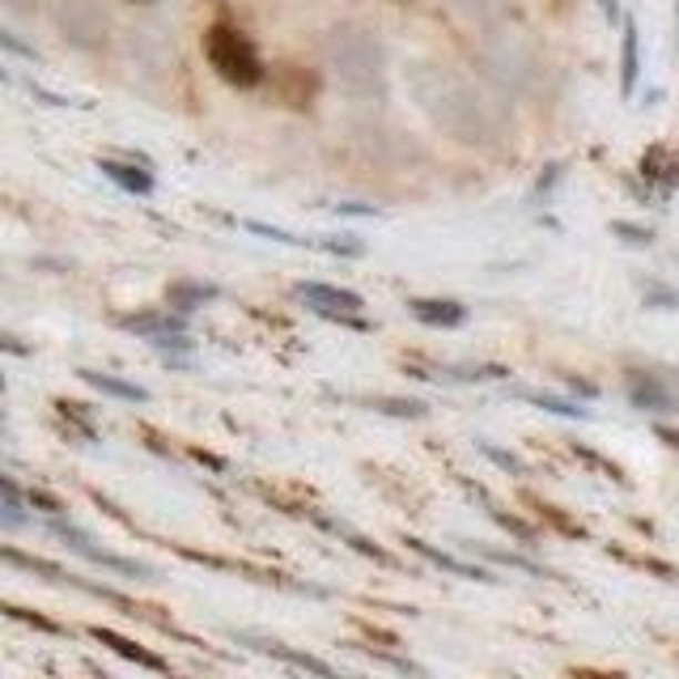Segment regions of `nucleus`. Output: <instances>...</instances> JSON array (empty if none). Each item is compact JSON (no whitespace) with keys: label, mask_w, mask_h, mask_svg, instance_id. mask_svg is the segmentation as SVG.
<instances>
[{"label":"nucleus","mask_w":679,"mask_h":679,"mask_svg":"<svg viewBox=\"0 0 679 679\" xmlns=\"http://www.w3.org/2000/svg\"><path fill=\"white\" fill-rule=\"evenodd\" d=\"M243 646H251V650H260V655H272L281 658V662H290V667H297V671H315V676H336V667L332 662H323V658L315 655H302V650H290L285 641H267V637H246V632H234Z\"/></svg>","instance_id":"nucleus-11"},{"label":"nucleus","mask_w":679,"mask_h":679,"mask_svg":"<svg viewBox=\"0 0 679 679\" xmlns=\"http://www.w3.org/2000/svg\"><path fill=\"white\" fill-rule=\"evenodd\" d=\"M293 297L315 311L318 318H332L340 327H353V332H369L374 323L362 315L365 311V297L353 290H340V285H323V281H297L293 285Z\"/></svg>","instance_id":"nucleus-4"},{"label":"nucleus","mask_w":679,"mask_h":679,"mask_svg":"<svg viewBox=\"0 0 679 679\" xmlns=\"http://www.w3.org/2000/svg\"><path fill=\"white\" fill-rule=\"evenodd\" d=\"M463 13H476V18H485V13H497L506 0H455Z\"/></svg>","instance_id":"nucleus-33"},{"label":"nucleus","mask_w":679,"mask_h":679,"mask_svg":"<svg viewBox=\"0 0 679 679\" xmlns=\"http://www.w3.org/2000/svg\"><path fill=\"white\" fill-rule=\"evenodd\" d=\"M467 553H480L485 560H497V565H509V569H523V574H531V578H557V574H548L544 565H535L531 557H518V553H506V548H488V544H459Z\"/></svg>","instance_id":"nucleus-18"},{"label":"nucleus","mask_w":679,"mask_h":679,"mask_svg":"<svg viewBox=\"0 0 679 679\" xmlns=\"http://www.w3.org/2000/svg\"><path fill=\"white\" fill-rule=\"evenodd\" d=\"M599 9H604L607 26H620V22H625V13H620V0H599Z\"/></svg>","instance_id":"nucleus-34"},{"label":"nucleus","mask_w":679,"mask_h":679,"mask_svg":"<svg viewBox=\"0 0 679 679\" xmlns=\"http://www.w3.org/2000/svg\"><path fill=\"white\" fill-rule=\"evenodd\" d=\"M318 527H327V531H332V535H340V539H348V544H353V548H357L362 557H374V560H378V565H395V557H391V553H383V548H378L374 539H365V535H357V531H353V527H344V523H336V518H327V514H318Z\"/></svg>","instance_id":"nucleus-20"},{"label":"nucleus","mask_w":679,"mask_h":679,"mask_svg":"<svg viewBox=\"0 0 679 679\" xmlns=\"http://www.w3.org/2000/svg\"><path fill=\"white\" fill-rule=\"evenodd\" d=\"M574 455H578V459H582V463H590L595 472H604V476H611L616 485H625L620 467H616V463H611V459H604V455H595V450H586V446H578V442H574Z\"/></svg>","instance_id":"nucleus-29"},{"label":"nucleus","mask_w":679,"mask_h":679,"mask_svg":"<svg viewBox=\"0 0 679 679\" xmlns=\"http://www.w3.org/2000/svg\"><path fill=\"white\" fill-rule=\"evenodd\" d=\"M327 64L340 90L353 102H383L387 98V55L383 43L362 26H336L327 34Z\"/></svg>","instance_id":"nucleus-2"},{"label":"nucleus","mask_w":679,"mask_h":679,"mask_svg":"<svg viewBox=\"0 0 679 679\" xmlns=\"http://www.w3.org/2000/svg\"><path fill=\"white\" fill-rule=\"evenodd\" d=\"M676 30H679V0H676Z\"/></svg>","instance_id":"nucleus-38"},{"label":"nucleus","mask_w":679,"mask_h":679,"mask_svg":"<svg viewBox=\"0 0 679 679\" xmlns=\"http://www.w3.org/2000/svg\"><path fill=\"white\" fill-rule=\"evenodd\" d=\"M115 323H120L123 332H136L141 340H158L166 336V332H188V315L174 311V306H166V311H141V315H120Z\"/></svg>","instance_id":"nucleus-10"},{"label":"nucleus","mask_w":679,"mask_h":679,"mask_svg":"<svg viewBox=\"0 0 679 679\" xmlns=\"http://www.w3.org/2000/svg\"><path fill=\"white\" fill-rule=\"evenodd\" d=\"M0 39H4V48H9V51H22V55H30V60H39V51H34V48H22V43H18V34H13V30H4V34H0Z\"/></svg>","instance_id":"nucleus-36"},{"label":"nucleus","mask_w":679,"mask_h":679,"mask_svg":"<svg viewBox=\"0 0 679 679\" xmlns=\"http://www.w3.org/2000/svg\"><path fill=\"white\" fill-rule=\"evenodd\" d=\"M655 437L662 442V446H671V450H679V429H671V425H655Z\"/></svg>","instance_id":"nucleus-35"},{"label":"nucleus","mask_w":679,"mask_h":679,"mask_svg":"<svg viewBox=\"0 0 679 679\" xmlns=\"http://www.w3.org/2000/svg\"><path fill=\"white\" fill-rule=\"evenodd\" d=\"M450 378H459V383H497V378H509L506 365H459Z\"/></svg>","instance_id":"nucleus-24"},{"label":"nucleus","mask_w":679,"mask_h":679,"mask_svg":"<svg viewBox=\"0 0 679 679\" xmlns=\"http://www.w3.org/2000/svg\"><path fill=\"white\" fill-rule=\"evenodd\" d=\"M81 374V383H90L94 391L102 395H111V399H123V404H149V391L136 387V383H123L115 374H102V369H77Z\"/></svg>","instance_id":"nucleus-16"},{"label":"nucleus","mask_w":679,"mask_h":679,"mask_svg":"<svg viewBox=\"0 0 679 679\" xmlns=\"http://www.w3.org/2000/svg\"><path fill=\"white\" fill-rule=\"evenodd\" d=\"M625 395H629V404L637 413H650V416L679 413V399L667 391V383L655 378V374H646V369H629L625 374Z\"/></svg>","instance_id":"nucleus-6"},{"label":"nucleus","mask_w":679,"mask_h":679,"mask_svg":"<svg viewBox=\"0 0 679 679\" xmlns=\"http://www.w3.org/2000/svg\"><path fill=\"white\" fill-rule=\"evenodd\" d=\"M365 404H369L374 413L399 416V420H425V416H429V404H420V399H399V395H369Z\"/></svg>","instance_id":"nucleus-21"},{"label":"nucleus","mask_w":679,"mask_h":679,"mask_svg":"<svg viewBox=\"0 0 679 679\" xmlns=\"http://www.w3.org/2000/svg\"><path fill=\"white\" fill-rule=\"evenodd\" d=\"M48 531L55 535V539H64V544L73 548L77 557L94 560V565H102V569H115V574L132 578V582H158V569H153V565H145V560H132V557H120V553H107V548H98L94 535L81 531L77 523H64V514H55V518H51Z\"/></svg>","instance_id":"nucleus-5"},{"label":"nucleus","mask_w":679,"mask_h":679,"mask_svg":"<svg viewBox=\"0 0 679 679\" xmlns=\"http://www.w3.org/2000/svg\"><path fill=\"white\" fill-rule=\"evenodd\" d=\"M55 408H60L64 420H73L85 437H94V420H90V413H85V404H77V399H55Z\"/></svg>","instance_id":"nucleus-28"},{"label":"nucleus","mask_w":679,"mask_h":679,"mask_svg":"<svg viewBox=\"0 0 679 679\" xmlns=\"http://www.w3.org/2000/svg\"><path fill=\"white\" fill-rule=\"evenodd\" d=\"M408 311H413L416 323H425V327H442V332H450V327H463V323H467V306L455 302V297H408Z\"/></svg>","instance_id":"nucleus-8"},{"label":"nucleus","mask_w":679,"mask_h":679,"mask_svg":"<svg viewBox=\"0 0 679 679\" xmlns=\"http://www.w3.org/2000/svg\"><path fill=\"white\" fill-rule=\"evenodd\" d=\"M404 81H408V94L416 98V107L442 132H450L455 141H463V145H488L497 136V120L485 107V98L476 94L459 73L442 69L434 60H408Z\"/></svg>","instance_id":"nucleus-1"},{"label":"nucleus","mask_w":679,"mask_h":679,"mask_svg":"<svg viewBox=\"0 0 679 679\" xmlns=\"http://www.w3.org/2000/svg\"><path fill=\"white\" fill-rule=\"evenodd\" d=\"M90 637H94L98 646H107L111 655L128 658V662H136V667H145V671H158V676H166V671H170L166 658L153 655V650H145V646H136V641H132V637H123V632L102 629V625H94V629H90Z\"/></svg>","instance_id":"nucleus-7"},{"label":"nucleus","mask_w":679,"mask_h":679,"mask_svg":"<svg viewBox=\"0 0 679 679\" xmlns=\"http://www.w3.org/2000/svg\"><path fill=\"white\" fill-rule=\"evenodd\" d=\"M637 81H641V34H637V22L625 18L620 22V94H637Z\"/></svg>","instance_id":"nucleus-13"},{"label":"nucleus","mask_w":679,"mask_h":679,"mask_svg":"<svg viewBox=\"0 0 679 679\" xmlns=\"http://www.w3.org/2000/svg\"><path fill=\"white\" fill-rule=\"evenodd\" d=\"M26 506H30V497L18 488V480L13 476H0V527L4 531H22L26 523H30Z\"/></svg>","instance_id":"nucleus-15"},{"label":"nucleus","mask_w":679,"mask_h":679,"mask_svg":"<svg viewBox=\"0 0 679 679\" xmlns=\"http://www.w3.org/2000/svg\"><path fill=\"white\" fill-rule=\"evenodd\" d=\"M98 170L102 179H111L120 192L128 195H149L153 192V174H149V162H115V158H98Z\"/></svg>","instance_id":"nucleus-12"},{"label":"nucleus","mask_w":679,"mask_h":679,"mask_svg":"<svg viewBox=\"0 0 679 679\" xmlns=\"http://www.w3.org/2000/svg\"><path fill=\"white\" fill-rule=\"evenodd\" d=\"M493 523H497V527H506V531L514 535L518 544H527V548H535V544H539V531H535L531 523H523L518 514H506V509H493Z\"/></svg>","instance_id":"nucleus-23"},{"label":"nucleus","mask_w":679,"mask_h":679,"mask_svg":"<svg viewBox=\"0 0 679 679\" xmlns=\"http://www.w3.org/2000/svg\"><path fill=\"white\" fill-rule=\"evenodd\" d=\"M4 560L18 565V569H30V574H43L48 582H69V578H73L69 569H60V565H51V560H43V557H26L18 548H4Z\"/></svg>","instance_id":"nucleus-22"},{"label":"nucleus","mask_w":679,"mask_h":679,"mask_svg":"<svg viewBox=\"0 0 679 679\" xmlns=\"http://www.w3.org/2000/svg\"><path fill=\"white\" fill-rule=\"evenodd\" d=\"M518 395L535 408H544V413L565 416V420H590V408L574 404V399H560V395H548V391H518Z\"/></svg>","instance_id":"nucleus-19"},{"label":"nucleus","mask_w":679,"mask_h":679,"mask_svg":"<svg viewBox=\"0 0 679 679\" xmlns=\"http://www.w3.org/2000/svg\"><path fill=\"white\" fill-rule=\"evenodd\" d=\"M569 391H578L582 399H595V395H599V387H590V383H582V378H569Z\"/></svg>","instance_id":"nucleus-37"},{"label":"nucleus","mask_w":679,"mask_h":679,"mask_svg":"<svg viewBox=\"0 0 679 679\" xmlns=\"http://www.w3.org/2000/svg\"><path fill=\"white\" fill-rule=\"evenodd\" d=\"M26 497H30V509H43V514H51V518L69 509V506H64V501H60V497H51V493H43V488H30Z\"/></svg>","instance_id":"nucleus-32"},{"label":"nucleus","mask_w":679,"mask_h":679,"mask_svg":"<svg viewBox=\"0 0 679 679\" xmlns=\"http://www.w3.org/2000/svg\"><path fill=\"white\" fill-rule=\"evenodd\" d=\"M476 446H480V455L497 463L501 472H509V476H527V463L518 459V455H509V450H501V446H493V442H476Z\"/></svg>","instance_id":"nucleus-25"},{"label":"nucleus","mask_w":679,"mask_h":679,"mask_svg":"<svg viewBox=\"0 0 679 679\" xmlns=\"http://www.w3.org/2000/svg\"><path fill=\"white\" fill-rule=\"evenodd\" d=\"M646 306H650V311H679V290L650 285V290H646Z\"/></svg>","instance_id":"nucleus-30"},{"label":"nucleus","mask_w":679,"mask_h":679,"mask_svg":"<svg viewBox=\"0 0 679 679\" xmlns=\"http://www.w3.org/2000/svg\"><path fill=\"white\" fill-rule=\"evenodd\" d=\"M204 60L213 64V73L234 85V90H255L267 77L264 55L251 43V34L230 22H213L204 30Z\"/></svg>","instance_id":"nucleus-3"},{"label":"nucleus","mask_w":679,"mask_h":679,"mask_svg":"<svg viewBox=\"0 0 679 679\" xmlns=\"http://www.w3.org/2000/svg\"><path fill=\"white\" fill-rule=\"evenodd\" d=\"M641 174L650 179V183H658L662 192H671V188H679V162L671 149L655 145L646 158H641Z\"/></svg>","instance_id":"nucleus-17"},{"label":"nucleus","mask_w":679,"mask_h":679,"mask_svg":"<svg viewBox=\"0 0 679 679\" xmlns=\"http://www.w3.org/2000/svg\"><path fill=\"white\" fill-rule=\"evenodd\" d=\"M246 230H251V234H264V239H272V243H285V246H318L315 239H297V234H290V230H281V225H264V221H246Z\"/></svg>","instance_id":"nucleus-26"},{"label":"nucleus","mask_w":679,"mask_h":679,"mask_svg":"<svg viewBox=\"0 0 679 679\" xmlns=\"http://www.w3.org/2000/svg\"><path fill=\"white\" fill-rule=\"evenodd\" d=\"M607 230H611L620 243H629V246H650V243H655V230H646V225H632V221H611Z\"/></svg>","instance_id":"nucleus-27"},{"label":"nucleus","mask_w":679,"mask_h":679,"mask_svg":"<svg viewBox=\"0 0 679 679\" xmlns=\"http://www.w3.org/2000/svg\"><path fill=\"white\" fill-rule=\"evenodd\" d=\"M4 616L9 620H26V625H34V629H43V632H55L60 637V625H51V620H43V616H34V611H26V607H18V604H4Z\"/></svg>","instance_id":"nucleus-31"},{"label":"nucleus","mask_w":679,"mask_h":679,"mask_svg":"<svg viewBox=\"0 0 679 679\" xmlns=\"http://www.w3.org/2000/svg\"><path fill=\"white\" fill-rule=\"evenodd\" d=\"M404 544L413 548L416 557H425V560H429V565H437V569H446L450 578H467V582H493V574H488L485 565H476V560L450 557V553H442V548H434V544L416 539V535H404Z\"/></svg>","instance_id":"nucleus-9"},{"label":"nucleus","mask_w":679,"mask_h":679,"mask_svg":"<svg viewBox=\"0 0 679 679\" xmlns=\"http://www.w3.org/2000/svg\"><path fill=\"white\" fill-rule=\"evenodd\" d=\"M217 297H221V285H213V281H192V276H183V281H170L166 285V306L183 311V315H192V311L217 302Z\"/></svg>","instance_id":"nucleus-14"}]
</instances>
